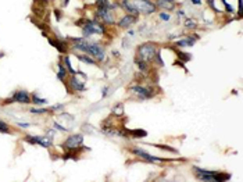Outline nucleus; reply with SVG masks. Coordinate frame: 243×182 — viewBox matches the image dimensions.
Returning a JSON list of instances; mask_svg holds the SVG:
<instances>
[{"label": "nucleus", "mask_w": 243, "mask_h": 182, "mask_svg": "<svg viewBox=\"0 0 243 182\" xmlns=\"http://www.w3.org/2000/svg\"><path fill=\"white\" fill-rule=\"evenodd\" d=\"M193 171L196 172V177H197L199 181H211V182H217V181H226L229 179V175H224V174H218V172H212L209 170H202L199 167H195Z\"/></svg>", "instance_id": "obj_1"}, {"label": "nucleus", "mask_w": 243, "mask_h": 182, "mask_svg": "<svg viewBox=\"0 0 243 182\" xmlns=\"http://www.w3.org/2000/svg\"><path fill=\"white\" fill-rule=\"evenodd\" d=\"M157 54V47L153 43H143L138 47V57L142 61H150Z\"/></svg>", "instance_id": "obj_2"}, {"label": "nucleus", "mask_w": 243, "mask_h": 182, "mask_svg": "<svg viewBox=\"0 0 243 182\" xmlns=\"http://www.w3.org/2000/svg\"><path fill=\"white\" fill-rule=\"evenodd\" d=\"M106 29L102 24H97L96 21H88L86 25L83 27V35L85 36H89V35L93 34H104Z\"/></svg>", "instance_id": "obj_3"}, {"label": "nucleus", "mask_w": 243, "mask_h": 182, "mask_svg": "<svg viewBox=\"0 0 243 182\" xmlns=\"http://www.w3.org/2000/svg\"><path fill=\"white\" fill-rule=\"evenodd\" d=\"M134 3L136 6V8L139 10V13L151 14L156 11V4H153L150 0H136Z\"/></svg>", "instance_id": "obj_4"}, {"label": "nucleus", "mask_w": 243, "mask_h": 182, "mask_svg": "<svg viewBox=\"0 0 243 182\" xmlns=\"http://www.w3.org/2000/svg\"><path fill=\"white\" fill-rule=\"evenodd\" d=\"M86 53L92 54L93 57H96L99 61H103L104 60V50L100 47V45L97 43H88V49H86Z\"/></svg>", "instance_id": "obj_5"}, {"label": "nucleus", "mask_w": 243, "mask_h": 182, "mask_svg": "<svg viewBox=\"0 0 243 182\" xmlns=\"http://www.w3.org/2000/svg\"><path fill=\"white\" fill-rule=\"evenodd\" d=\"M97 17L102 18L106 24H114V17L110 7H99L97 8Z\"/></svg>", "instance_id": "obj_6"}, {"label": "nucleus", "mask_w": 243, "mask_h": 182, "mask_svg": "<svg viewBox=\"0 0 243 182\" xmlns=\"http://www.w3.org/2000/svg\"><path fill=\"white\" fill-rule=\"evenodd\" d=\"M82 142H83L82 135H71V136L67 138V141L64 142V145L68 149H76L82 145Z\"/></svg>", "instance_id": "obj_7"}, {"label": "nucleus", "mask_w": 243, "mask_h": 182, "mask_svg": "<svg viewBox=\"0 0 243 182\" xmlns=\"http://www.w3.org/2000/svg\"><path fill=\"white\" fill-rule=\"evenodd\" d=\"M25 139L31 145L38 143V145H40V146H43V148H49L51 145V139L50 138H46V136H27Z\"/></svg>", "instance_id": "obj_8"}, {"label": "nucleus", "mask_w": 243, "mask_h": 182, "mask_svg": "<svg viewBox=\"0 0 243 182\" xmlns=\"http://www.w3.org/2000/svg\"><path fill=\"white\" fill-rule=\"evenodd\" d=\"M132 153H134V154H136L138 157H141V158H143V160H146V161H150V163H156V161H163V158L154 157V156L149 154V153H146V151L141 150V149H132Z\"/></svg>", "instance_id": "obj_9"}, {"label": "nucleus", "mask_w": 243, "mask_h": 182, "mask_svg": "<svg viewBox=\"0 0 243 182\" xmlns=\"http://www.w3.org/2000/svg\"><path fill=\"white\" fill-rule=\"evenodd\" d=\"M132 92L136 93L141 99H149V97L153 96V93L147 88H143V86H132Z\"/></svg>", "instance_id": "obj_10"}, {"label": "nucleus", "mask_w": 243, "mask_h": 182, "mask_svg": "<svg viewBox=\"0 0 243 182\" xmlns=\"http://www.w3.org/2000/svg\"><path fill=\"white\" fill-rule=\"evenodd\" d=\"M121 6H122L124 8H125V10L131 14V15L134 14L135 17H136L138 14H139V10H138L136 6H135L134 0H122V2H121Z\"/></svg>", "instance_id": "obj_11"}, {"label": "nucleus", "mask_w": 243, "mask_h": 182, "mask_svg": "<svg viewBox=\"0 0 243 182\" xmlns=\"http://www.w3.org/2000/svg\"><path fill=\"white\" fill-rule=\"evenodd\" d=\"M13 102H18V103H29L31 99H29L28 92H25V90H18V92L14 95Z\"/></svg>", "instance_id": "obj_12"}, {"label": "nucleus", "mask_w": 243, "mask_h": 182, "mask_svg": "<svg viewBox=\"0 0 243 182\" xmlns=\"http://www.w3.org/2000/svg\"><path fill=\"white\" fill-rule=\"evenodd\" d=\"M135 21H136V17L135 15H125V17H122L120 20V22H118V25H120L121 28H128V27H131V25L134 24Z\"/></svg>", "instance_id": "obj_13"}, {"label": "nucleus", "mask_w": 243, "mask_h": 182, "mask_svg": "<svg viewBox=\"0 0 243 182\" xmlns=\"http://www.w3.org/2000/svg\"><path fill=\"white\" fill-rule=\"evenodd\" d=\"M70 83H71V88H72V89L81 90V92H82V90H85V85L79 82V81L75 78V76H72V78H71V82H70Z\"/></svg>", "instance_id": "obj_14"}, {"label": "nucleus", "mask_w": 243, "mask_h": 182, "mask_svg": "<svg viewBox=\"0 0 243 182\" xmlns=\"http://www.w3.org/2000/svg\"><path fill=\"white\" fill-rule=\"evenodd\" d=\"M75 47L79 49V50H82V52H86V49H88V42L83 41V39H76Z\"/></svg>", "instance_id": "obj_15"}, {"label": "nucleus", "mask_w": 243, "mask_h": 182, "mask_svg": "<svg viewBox=\"0 0 243 182\" xmlns=\"http://www.w3.org/2000/svg\"><path fill=\"white\" fill-rule=\"evenodd\" d=\"M78 59L81 60V61L86 63V64H90V65H96V61L93 59H90V57H88V56H78Z\"/></svg>", "instance_id": "obj_16"}, {"label": "nucleus", "mask_w": 243, "mask_h": 182, "mask_svg": "<svg viewBox=\"0 0 243 182\" xmlns=\"http://www.w3.org/2000/svg\"><path fill=\"white\" fill-rule=\"evenodd\" d=\"M57 67H58V75H57V78H58V79H64L65 74H67V71H65V68H64V67H63L61 64H58Z\"/></svg>", "instance_id": "obj_17"}, {"label": "nucleus", "mask_w": 243, "mask_h": 182, "mask_svg": "<svg viewBox=\"0 0 243 182\" xmlns=\"http://www.w3.org/2000/svg\"><path fill=\"white\" fill-rule=\"evenodd\" d=\"M64 63H65V65H67V68H68V71L71 72V74H76V71L74 68L71 67V63H70V57L68 56H65L64 57Z\"/></svg>", "instance_id": "obj_18"}, {"label": "nucleus", "mask_w": 243, "mask_h": 182, "mask_svg": "<svg viewBox=\"0 0 243 182\" xmlns=\"http://www.w3.org/2000/svg\"><path fill=\"white\" fill-rule=\"evenodd\" d=\"M193 43H195V41H193V39H188V41H179V42H177V45H178V46H192Z\"/></svg>", "instance_id": "obj_19"}, {"label": "nucleus", "mask_w": 243, "mask_h": 182, "mask_svg": "<svg viewBox=\"0 0 243 182\" xmlns=\"http://www.w3.org/2000/svg\"><path fill=\"white\" fill-rule=\"evenodd\" d=\"M50 43H51V45H53V46H54V47H57L58 50H60V52H64V50H65V47H64V46H61L63 43H60V42H58V41H50Z\"/></svg>", "instance_id": "obj_20"}, {"label": "nucleus", "mask_w": 243, "mask_h": 182, "mask_svg": "<svg viewBox=\"0 0 243 182\" xmlns=\"http://www.w3.org/2000/svg\"><path fill=\"white\" fill-rule=\"evenodd\" d=\"M8 131H10L8 125H7L6 122H3V121H0V132H3V134H7Z\"/></svg>", "instance_id": "obj_21"}, {"label": "nucleus", "mask_w": 243, "mask_h": 182, "mask_svg": "<svg viewBox=\"0 0 243 182\" xmlns=\"http://www.w3.org/2000/svg\"><path fill=\"white\" fill-rule=\"evenodd\" d=\"M32 100H34V103H36V104H46L47 103V100L46 99H40V97H38V96H34Z\"/></svg>", "instance_id": "obj_22"}, {"label": "nucleus", "mask_w": 243, "mask_h": 182, "mask_svg": "<svg viewBox=\"0 0 243 182\" xmlns=\"http://www.w3.org/2000/svg\"><path fill=\"white\" fill-rule=\"evenodd\" d=\"M96 4H97V7H110L109 0H97Z\"/></svg>", "instance_id": "obj_23"}, {"label": "nucleus", "mask_w": 243, "mask_h": 182, "mask_svg": "<svg viewBox=\"0 0 243 182\" xmlns=\"http://www.w3.org/2000/svg\"><path fill=\"white\" fill-rule=\"evenodd\" d=\"M138 65H139V68H141L142 71H146V70H147V63H146V61L138 60Z\"/></svg>", "instance_id": "obj_24"}, {"label": "nucleus", "mask_w": 243, "mask_h": 182, "mask_svg": "<svg viewBox=\"0 0 243 182\" xmlns=\"http://www.w3.org/2000/svg\"><path fill=\"white\" fill-rule=\"evenodd\" d=\"M31 113H35V114H40V113H46V110L43 109H32Z\"/></svg>", "instance_id": "obj_25"}, {"label": "nucleus", "mask_w": 243, "mask_h": 182, "mask_svg": "<svg viewBox=\"0 0 243 182\" xmlns=\"http://www.w3.org/2000/svg\"><path fill=\"white\" fill-rule=\"evenodd\" d=\"M222 3H224V4H225V7H226V11H228V13H233V10H232V7H231V6H229V4L226 3V0H222Z\"/></svg>", "instance_id": "obj_26"}, {"label": "nucleus", "mask_w": 243, "mask_h": 182, "mask_svg": "<svg viewBox=\"0 0 243 182\" xmlns=\"http://www.w3.org/2000/svg\"><path fill=\"white\" fill-rule=\"evenodd\" d=\"M160 18H161L163 21H168V20H170V15H168V14H164V13H163V14H160Z\"/></svg>", "instance_id": "obj_27"}, {"label": "nucleus", "mask_w": 243, "mask_h": 182, "mask_svg": "<svg viewBox=\"0 0 243 182\" xmlns=\"http://www.w3.org/2000/svg\"><path fill=\"white\" fill-rule=\"evenodd\" d=\"M186 27L195 28V27H196V24H193V21H192V20H188V21H186Z\"/></svg>", "instance_id": "obj_28"}, {"label": "nucleus", "mask_w": 243, "mask_h": 182, "mask_svg": "<svg viewBox=\"0 0 243 182\" xmlns=\"http://www.w3.org/2000/svg\"><path fill=\"white\" fill-rule=\"evenodd\" d=\"M114 113L115 114H122V111H121V106H117L115 109H114Z\"/></svg>", "instance_id": "obj_29"}, {"label": "nucleus", "mask_w": 243, "mask_h": 182, "mask_svg": "<svg viewBox=\"0 0 243 182\" xmlns=\"http://www.w3.org/2000/svg\"><path fill=\"white\" fill-rule=\"evenodd\" d=\"M192 3L193 4H200L202 3V0H192Z\"/></svg>", "instance_id": "obj_30"}, {"label": "nucleus", "mask_w": 243, "mask_h": 182, "mask_svg": "<svg viewBox=\"0 0 243 182\" xmlns=\"http://www.w3.org/2000/svg\"><path fill=\"white\" fill-rule=\"evenodd\" d=\"M242 8V0H239V10Z\"/></svg>", "instance_id": "obj_31"}, {"label": "nucleus", "mask_w": 243, "mask_h": 182, "mask_svg": "<svg viewBox=\"0 0 243 182\" xmlns=\"http://www.w3.org/2000/svg\"><path fill=\"white\" fill-rule=\"evenodd\" d=\"M163 2H170V3H172V2H174V0H163Z\"/></svg>", "instance_id": "obj_32"}]
</instances>
